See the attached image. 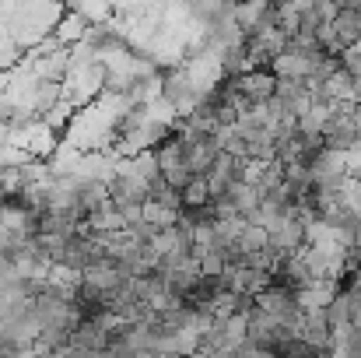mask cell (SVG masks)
Returning <instances> with one entry per match:
<instances>
[{
  "label": "cell",
  "mask_w": 361,
  "mask_h": 358,
  "mask_svg": "<svg viewBox=\"0 0 361 358\" xmlns=\"http://www.w3.org/2000/svg\"><path fill=\"white\" fill-rule=\"evenodd\" d=\"M334 32L344 46L351 42H361V7H341L334 14Z\"/></svg>",
  "instance_id": "obj_3"
},
{
  "label": "cell",
  "mask_w": 361,
  "mask_h": 358,
  "mask_svg": "<svg viewBox=\"0 0 361 358\" xmlns=\"http://www.w3.org/2000/svg\"><path fill=\"white\" fill-rule=\"evenodd\" d=\"M361 141V117L355 102H334L326 126H323V144L326 148H337V151H355Z\"/></svg>",
  "instance_id": "obj_1"
},
{
  "label": "cell",
  "mask_w": 361,
  "mask_h": 358,
  "mask_svg": "<svg viewBox=\"0 0 361 358\" xmlns=\"http://www.w3.org/2000/svg\"><path fill=\"white\" fill-rule=\"evenodd\" d=\"M235 88H239L249 102H267V99H274V92H277V74H274V67L256 64V67L242 71L239 78H235Z\"/></svg>",
  "instance_id": "obj_2"
}]
</instances>
